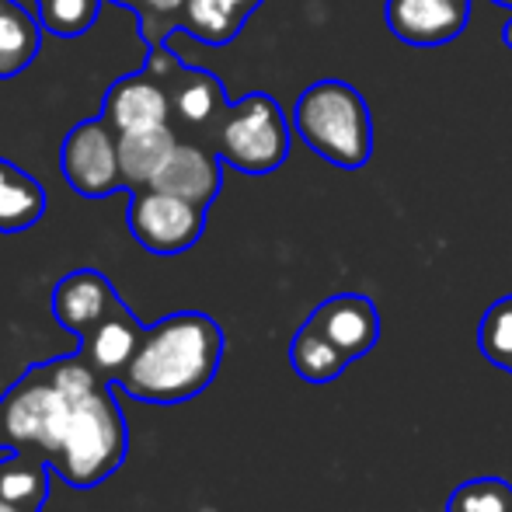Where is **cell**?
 <instances>
[{
	"mask_svg": "<svg viewBox=\"0 0 512 512\" xmlns=\"http://www.w3.org/2000/svg\"><path fill=\"white\" fill-rule=\"evenodd\" d=\"M39 53V25L28 11L0 0V77H14Z\"/></svg>",
	"mask_w": 512,
	"mask_h": 512,
	"instance_id": "18",
	"label": "cell"
},
{
	"mask_svg": "<svg viewBox=\"0 0 512 512\" xmlns=\"http://www.w3.org/2000/svg\"><path fill=\"white\" fill-rule=\"evenodd\" d=\"M129 450L126 418L115 405L112 387L102 384L91 394H84L74 405V415L63 432V443L56 457L49 460L56 474L74 488H95L105 478H112L122 467Z\"/></svg>",
	"mask_w": 512,
	"mask_h": 512,
	"instance_id": "4",
	"label": "cell"
},
{
	"mask_svg": "<svg viewBox=\"0 0 512 512\" xmlns=\"http://www.w3.org/2000/svg\"><path fill=\"white\" fill-rule=\"evenodd\" d=\"M478 345L485 359L512 373V297L495 300L478 324Z\"/></svg>",
	"mask_w": 512,
	"mask_h": 512,
	"instance_id": "21",
	"label": "cell"
},
{
	"mask_svg": "<svg viewBox=\"0 0 512 512\" xmlns=\"http://www.w3.org/2000/svg\"><path fill=\"white\" fill-rule=\"evenodd\" d=\"M244 18L248 14L223 4V0H185V21H189L192 35L203 42H213V46L234 39Z\"/></svg>",
	"mask_w": 512,
	"mask_h": 512,
	"instance_id": "19",
	"label": "cell"
},
{
	"mask_svg": "<svg viewBox=\"0 0 512 512\" xmlns=\"http://www.w3.org/2000/svg\"><path fill=\"white\" fill-rule=\"evenodd\" d=\"M446 512H512V485L506 478H471L450 492Z\"/></svg>",
	"mask_w": 512,
	"mask_h": 512,
	"instance_id": "20",
	"label": "cell"
},
{
	"mask_svg": "<svg viewBox=\"0 0 512 512\" xmlns=\"http://www.w3.org/2000/svg\"><path fill=\"white\" fill-rule=\"evenodd\" d=\"M49 495V464L35 453L14 450L11 457L0 460V499L14 506L39 512Z\"/></svg>",
	"mask_w": 512,
	"mask_h": 512,
	"instance_id": "16",
	"label": "cell"
},
{
	"mask_svg": "<svg viewBox=\"0 0 512 512\" xmlns=\"http://www.w3.org/2000/svg\"><path fill=\"white\" fill-rule=\"evenodd\" d=\"M7 446V429H4V415H0V450Z\"/></svg>",
	"mask_w": 512,
	"mask_h": 512,
	"instance_id": "28",
	"label": "cell"
},
{
	"mask_svg": "<svg viewBox=\"0 0 512 512\" xmlns=\"http://www.w3.org/2000/svg\"><path fill=\"white\" fill-rule=\"evenodd\" d=\"M143 331L147 328L119 304L105 321H98L95 328L81 338L84 363L95 370V377L102 380V384H115L119 373L129 366V359L136 356V349H140Z\"/></svg>",
	"mask_w": 512,
	"mask_h": 512,
	"instance_id": "11",
	"label": "cell"
},
{
	"mask_svg": "<svg viewBox=\"0 0 512 512\" xmlns=\"http://www.w3.org/2000/svg\"><path fill=\"white\" fill-rule=\"evenodd\" d=\"M307 324L321 331L335 349H342L349 363L363 359L380 342V310L370 297H359V293L328 297L307 317Z\"/></svg>",
	"mask_w": 512,
	"mask_h": 512,
	"instance_id": "8",
	"label": "cell"
},
{
	"mask_svg": "<svg viewBox=\"0 0 512 512\" xmlns=\"http://www.w3.org/2000/svg\"><path fill=\"white\" fill-rule=\"evenodd\" d=\"M178 147L171 126H150V129H129L119 133V171L122 185L129 189H150L154 175L161 171V164L168 161V154Z\"/></svg>",
	"mask_w": 512,
	"mask_h": 512,
	"instance_id": "14",
	"label": "cell"
},
{
	"mask_svg": "<svg viewBox=\"0 0 512 512\" xmlns=\"http://www.w3.org/2000/svg\"><path fill=\"white\" fill-rule=\"evenodd\" d=\"M502 42H506V46L512 49V11H509V21L502 25Z\"/></svg>",
	"mask_w": 512,
	"mask_h": 512,
	"instance_id": "26",
	"label": "cell"
},
{
	"mask_svg": "<svg viewBox=\"0 0 512 512\" xmlns=\"http://www.w3.org/2000/svg\"><path fill=\"white\" fill-rule=\"evenodd\" d=\"M290 366L297 370L300 380H307V384H331V380H338L345 373L349 356H345L342 349H335L321 331H314L304 321V328L293 335Z\"/></svg>",
	"mask_w": 512,
	"mask_h": 512,
	"instance_id": "17",
	"label": "cell"
},
{
	"mask_svg": "<svg viewBox=\"0 0 512 512\" xmlns=\"http://www.w3.org/2000/svg\"><path fill=\"white\" fill-rule=\"evenodd\" d=\"M102 119L115 133L129 129H150L168 122V95L150 77H122L112 84L102 108Z\"/></svg>",
	"mask_w": 512,
	"mask_h": 512,
	"instance_id": "13",
	"label": "cell"
},
{
	"mask_svg": "<svg viewBox=\"0 0 512 512\" xmlns=\"http://www.w3.org/2000/svg\"><path fill=\"white\" fill-rule=\"evenodd\" d=\"M46 213V192L28 171L18 164L0 161V230L14 234V230H28L39 223Z\"/></svg>",
	"mask_w": 512,
	"mask_h": 512,
	"instance_id": "15",
	"label": "cell"
},
{
	"mask_svg": "<svg viewBox=\"0 0 512 512\" xmlns=\"http://www.w3.org/2000/svg\"><path fill=\"white\" fill-rule=\"evenodd\" d=\"M150 7H154V11H178V7H185V0H147Z\"/></svg>",
	"mask_w": 512,
	"mask_h": 512,
	"instance_id": "24",
	"label": "cell"
},
{
	"mask_svg": "<svg viewBox=\"0 0 512 512\" xmlns=\"http://www.w3.org/2000/svg\"><path fill=\"white\" fill-rule=\"evenodd\" d=\"M220 161L213 154H206L203 147H192V143H178L168 154V161L161 164V171L154 175L150 189L171 192L178 199H189L196 206H209L220 192Z\"/></svg>",
	"mask_w": 512,
	"mask_h": 512,
	"instance_id": "12",
	"label": "cell"
},
{
	"mask_svg": "<svg viewBox=\"0 0 512 512\" xmlns=\"http://www.w3.org/2000/svg\"><path fill=\"white\" fill-rule=\"evenodd\" d=\"M126 223L136 244L147 248L150 255H182L203 237L206 209L171 192L140 189L129 203Z\"/></svg>",
	"mask_w": 512,
	"mask_h": 512,
	"instance_id": "6",
	"label": "cell"
},
{
	"mask_svg": "<svg viewBox=\"0 0 512 512\" xmlns=\"http://www.w3.org/2000/svg\"><path fill=\"white\" fill-rule=\"evenodd\" d=\"M0 512H28V509H21V506H14V502L0 499Z\"/></svg>",
	"mask_w": 512,
	"mask_h": 512,
	"instance_id": "27",
	"label": "cell"
},
{
	"mask_svg": "<svg viewBox=\"0 0 512 512\" xmlns=\"http://www.w3.org/2000/svg\"><path fill=\"white\" fill-rule=\"evenodd\" d=\"M98 14V0H42L39 18L56 35H84Z\"/></svg>",
	"mask_w": 512,
	"mask_h": 512,
	"instance_id": "23",
	"label": "cell"
},
{
	"mask_svg": "<svg viewBox=\"0 0 512 512\" xmlns=\"http://www.w3.org/2000/svg\"><path fill=\"white\" fill-rule=\"evenodd\" d=\"M223 359V331L209 314L182 310L143 331L115 387L143 405H178L203 394Z\"/></svg>",
	"mask_w": 512,
	"mask_h": 512,
	"instance_id": "1",
	"label": "cell"
},
{
	"mask_svg": "<svg viewBox=\"0 0 512 512\" xmlns=\"http://www.w3.org/2000/svg\"><path fill=\"white\" fill-rule=\"evenodd\" d=\"M122 300L115 297L112 283L95 269H77L63 276L53 290V317L70 331L84 338L98 321H105Z\"/></svg>",
	"mask_w": 512,
	"mask_h": 512,
	"instance_id": "10",
	"label": "cell"
},
{
	"mask_svg": "<svg viewBox=\"0 0 512 512\" xmlns=\"http://www.w3.org/2000/svg\"><path fill=\"white\" fill-rule=\"evenodd\" d=\"M492 4H499V7H506V11H512V0H492Z\"/></svg>",
	"mask_w": 512,
	"mask_h": 512,
	"instance_id": "29",
	"label": "cell"
},
{
	"mask_svg": "<svg viewBox=\"0 0 512 512\" xmlns=\"http://www.w3.org/2000/svg\"><path fill=\"white\" fill-rule=\"evenodd\" d=\"M216 154L244 175H269L290 157V126L276 98L248 95L230 105L216 133Z\"/></svg>",
	"mask_w": 512,
	"mask_h": 512,
	"instance_id": "5",
	"label": "cell"
},
{
	"mask_svg": "<svg viewBox=\"0 0 512 512\" xmlns=\"http://www.w3.org/2000/svg\"><path fill=\"white\" fill-rule=\"evenodd\" d=\"M467 0H387V25L408 46H443L467 28Z\"/></svg>",
	"mask_w": 512,
	"mask_h": 512,
	"instance_id": "9",
	"label": "cell"
},
{
	"mask_svg": "<svg viewBox=\"0 0 512 512\" xmlns=\"http://www.w3.org/2000/svg\"><path fill=\"white\" fill-rule=\"evenodd\" d=\"M175 108L185 122L203 126V122L213 119L216 108H220V84L209 74H189V81L175 95Z\"/></svg>",
	"mask_w": 512,
	"mask_h": 512,
	"instance_id": "22",
	"label": "cell"
},
{
	"mask_svg": "<svg viewBox=\"0 0 512 512\" xmlns=\"http://www.w3.org/2000/svg\"><path fill=\"white\" fill-rule=\"evenodd\" d=\"M223 4H230V7H237V11L251 14V11L258 7V0H223Z\"/></svg>",
	"mask_w": 512,
	"mask_h": 512,
	"instance_id": "25",
	"label": "cell"
},
{
	"mask_svg": "<svg viewBox=\"0 0 512 512\" xmlns=\"http://www.w3.org/2000/svg\"><path fill=\"white\" fill-rule=\"evenodd\" d=\"M102 387L84 356H63L53 363H39L0 398L7 446L35 453L49 464L63 443V432L74 415V405Z\"/></svg>",
	"mask_w": 512,
	"mask_h": 512,
	"instance_id": "2",
	"label": "cell"
},
{
	"mask_svg": "<svg viewBox=\"0 0 512 512\" xmlns=\"http://www.w3.org/2000/svg\"><path fill=\"white\" fill-rule=\"evenodd\" d=\"M293 129L300 140L338 168H363L373 154V119L352 84L317 81L293 108Z\"/></svg>",
	"mask_w": 512,
	"mask_h": 512,
	"instance_id": "3",
	"label": "cell"
},
{
	"mask_svg": "<svg viewBox=\"0 0 512 512\" xmlns=\"http://www.w3.org/2000/svg\"><path fill=\"white\" fill-rule=\"evenodd\" d=\"M63 178L74 192L88 199H102L108 192L122 189L119 171V136L105 119L81 122L67 133L60 150Z\"/></svg>",
	"mask_w": 512,
	"mask_h": 512,
	"instance_id": "7",
	"label": "cell"
}]
</instances>
